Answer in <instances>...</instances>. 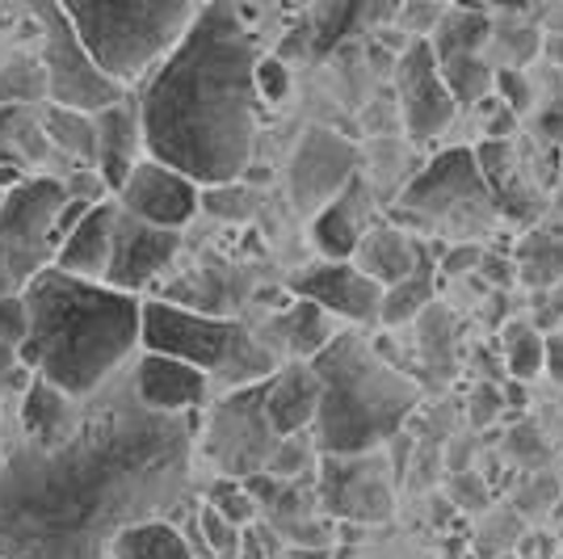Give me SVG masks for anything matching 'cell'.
<instances>
[{
  "label": "cell",
  "instance_id": "cell-9",
  "mask_svg": "<svg viewBox=\"0 0 563 559\" xmlns=\"http://www.w3.org/2000/svg\"><path fill=\"white\" fill-rule=\"evenodd\" d=\"M274 446H278V434L265 417V379L249 387H232L211 408L202 429V454L219 467V475H232V480H249L265 471Z\"/></svg>",
  "mask_w": 563,
  "mask_h": 559
},
{
  "label": "cell",
  "instance_id": "cell-22",
  "mask_svg": "<svg viewBox=\"0 0 563 559\" xmlns=\"http://www.w3.org/2000/svg\"><path fill=\"white\" fill-rule=\"evenodd\" d=\"M332 337H336V328H332L329 311H324L320 304H311V299H295L282 316L269 320L265 346L307 362V358H316V353L324 350Z\"/></svg>",
  "mask_w": 563,
  "mask_h": 559
},
{
  "label": "cell",
  "instance_id": "cell-24",
  "mask_svg": "<svg viewBox=\"0 0 563 559\" xmlns=\"http://www.w3.org/2000/svg\"><path fill=\"white\" fill-rule=\"evenodd\" d=\"M350 261L366 278H375L378 286H391V282H399L412 270V261H417V240H408L396 223H375V228L362 232Z\"/></svg>",
  "mask_w": 563,
  "mask_h": 559
},
{
  "label": "cell",
  "instance_id": "cell-10",
  "mask_svg": "<svg viewBox=\"0 0 563 559\" xmlns=\"http://www.w3.org/2000/svg\"><path fill=\"white\" fill-rule=\"evenodd\" d=\"M316 501L329 517H341V522H357V526L387 522L396 509V496H391V463L383 446L362 454H324Z\"/></svg>",
  "mask_w": 563,
  "mask_h": 559
},
{
  "label": "cell",
  "instance_id": "cell-55",
  "mask_svg": "<svg viewBox=\"0 0 563 559\" xmlns=\"http://www.w3.org/2000/svg\"><path fill=\"white\" fill-rule=\"evenodd\" d=\"M202 4H207V0H202Z\"/></svg>",
  "mask_w": 563,
  "mask_h": 559
},
{
  "label": "cell",
  "instance_id": "cell-31",
  "mask_svg": "<svg viewBox=\"0 0 563 559\" xmlns=\"http://www.w3.org/2000/svg\"><path fill=\"white\" fill-rule=\"evenodd\" d=\"M47 101V72L38 55H13L0 64V106H43Z\"/></svg>",
  "mask_w": 563,
  "mask_h": 559
},
{
  "label": "cell",
  "instance_id": "cell-23",
  "mask_svg": "<svg viewBox=\"0 0 563 559\" xmlns=\"http://www.w3.org/2000/svg\"><path fill=\"white\" fill-rule=\"evenodd\" d=\"M51 156L59 152L43 131V106H0V164L30 173Z\"/></svg>",
  "mask_w": 563,
  "mask_h": 559
},
{
  "label": "cell",
  "instance_id": "cell-1",
  "mask_svg": "<svg viewBox=\"0 0 563 559\" xmlns=\"http://www.w3.org/2000/svg\"><path fill=\"white\" fill-rule=\"evenodd\" d=\"M194 446L189 413H152L131 371L110 374L55 438L0 463V559H110L122 526L186 505Z\"/></svg>",
  "mask_w": 563,
  "mask_h": 559
},
{
  "label": "cell",
  "instance_id": "cell-43",
  "mask_svg": "<svg viewBox=\"0 0 563 559\" xmlns=\"http://www.w3.org/2000/svg\"><path fill=\"white\" fill-rule=\"evenodd\" d=\"M450 501L459 509H484L488 505V484L475 471H454L450 475Z\"/></svg>",
  "mask_w": 563,
  "mask_h": 559
},
{
  "label": "cell",
  "instance_id": "cell-46",
  "mask_svg": "<svg viewBox=\"0 0 563 559\" xmlns=\"http://www.w3.org/2000/svg\"><path fill=\"white\" fill-rule=\"evenodd\" d=\"M517 118L521 114H514V110L500 101V106H496V114L484 122V140H509V135L517 131Z\"/></svg>",
  "mask_w": 563,
  "mask_h": 559
},
{
  "label": "cell",
  "instance_id": "cell-13",
  "mask_svg": "<svg viewBox=\"0 0 563 559\" xmlns=\"http://www.w3.org/2000/svg\"><path fill=\"white\" fill-rule=\"evenodd\" d=\"M198 194H202L198 182H189L186 173H177V168H168V164L147 156L118 186V207L126 210V215H135V219H143V223L181 232L189 219L198 215Z\"/></svg>",
  "mask_w": 563,
  "mask_h": 559
},
{
  "label": "cell",
  "instance_id": "cell-2",
  "mask_svg": "<svg viewBox=\"0 0 563 559\" xmlns=\"http://www.w3.org/2000/svg\"><path fill=\"white\" fill-rule=\"evenodd\" d=\"M257 43L235 0H207L140 94L143 152L198 186L240 182L257 143Z\"/></svg>",
  "mask_w": 563,
  "mask_h": 559
},
{
  "label": "cell",
  "instance_id": "cell-11",
  "mask_svg": "<svg viewBox=\"0 0 563 559\" xmlns=\"http://www.w3.org/2000/svg\"><path fill=\"white\" fill-rule=\"evenodd\" d=\"M396 101H399V122L412 143H429L446 131L459 101L450 97L446 80L438 72V59L429 51V39H412L404 55L396 59Z\"/></svg>",
  "mask_w": 563,
  "mask_h": 559
},
{
  "label": "cell",
  "instance_id": "cell-44",
  "mask_svg": "<svg viewBox=\"0 0 563 559\" xmlns=\"http://www.w3.org/2000/svg\"><path fill=\"white\" fill-rule=\"evenodd\" d=\"M59 182L68 189V198H80V202H101L110 194L97 168H68V177H59Z\"/></svg>",
  "mask_w": 563,
  "mask_h": 559
},
{
  "label": "cell",
  "instance_id": "cell-52",
  "mask_svg": "<svg viewBox=\"0 0 563 559\" xmlns=\"http://www.w3.org/2000/svg\"><path fill=\"white\" fill-rule=\"evenodd\" d=\"M547 55H551V64H555V68H563V34H555V39L547 43Z\"/></svg>",
  "mask_w": 563,
  "mask_h": 559
},
{
  "label": "cell",
  "instance_id": "cell-40",
  "mask_svg": "<svg viewBox=\"0 0 563 559\" xmlns=\"http://www.w3.org/2000/svg\"><path fill=\"white\" fill-rule=\"evenodd\" d=\"M534 127H539L542 140L563 143V68L555 72V80H551V94H547V101L539 106Z\"/></svg>",
  "mask_w": 563,
  "mask_h": 559
},
{
  "label": "cell",
  "instance_id": "cell-42",
  "mask_svg": "<svg viewBox=\"0 0 563 559\" xmlns=\"http://www.w3.org/2000/svg\"><path fill=\"white\" fill-rule=\"evenodd\" d=\"M500 413H505V396H500V387H496V383H479L467 399V420L484 429V425H493Z\"/></svg>",
  "mask_w": 563,
  "mask_h": 559
},
{
  "label": "cell",
  "instance_id": "cell-28",
  "mask_svg": "<svg viewBox=\"0 0 563 559\" xmlns=\"http://www.w3.org/2000/svg\"><path fill=\"white\" fill-rule=\"evenodd\" d=\"M71 413H76V399L64 396V392H55L47 379L30 374V383H25V392H22V429H25V438H34V442L55 438V434H59V429L71 420Z\"/></svg>",
  "mask_w": 563,
  "mask_h": 559
},
{
  "label": "cell",
  "instance_id": "cell-41",
  "mask_svg": "<svg viewBox=\"0 0 563 559\" xmlns=\"http://www.w3.org/2000/svg\"><path fill=\"white\" fill-rule=\"evenodd\" d=\"M253 80H257L261 101H282V97L290 94V72H286V64H282V59H257Z\"/></svg>",
  "mask_w": 563,
  "mask_h": 559
},
{
  "label": "cell",
  "instance_id": "cell-49",
  "mask_svg": "<svg viewBox=\"0 0 563 559\" xmlns=\"http://www.w3.org/2000/svg\"><path fill=\"white\" fill-rule=\"evenodd\" d=\"M479 270L484 274H493L496 282H514L517 278V270H514V261H500V256H479Z\"/></svg>",
  "mask_w": 563,
  "mask_h": 559
},
{
  "label": "cell",
  "instance_id": "cell-39",
  "mask_svg": "<svg viewBox=\"0 0 563 559\" xmlns=\"http://www.w3.org/2000/svg\"><path fill=\"white\" fill-rule=\"evenodd\" d=\"M493 94L514 110V114H530L534 110V89H530V80L514 68H496L493 72Z\"/></svg>",
  "mask_w": 563,
  "mask_h": 559
},
{
  "label": "cell",
  "instance_id": "cell-17",
  "mask_svg": "<svg viewBox=\"0 0 563 559\" xmlns=\"http://www.w3.org/2000/svg\"><path fill=\"white\" fill-rule=\"evenodd\" d=\"M114 215H118V202H110V198L93 202V207L80 215V223H76V228L59 240V244H55L51 265H55V270H64V274H71V278L101 282V274H106V261H110Z\"/></svg>",
  "mask_w": 563,
  "mask_h": 559
},
{
  "label": "cell",
  "instance_id": "cell-14",
  "mask_svg": "<svg viewBox=\"0 0 563 559\" xmlns=\"http://www.w3.org/2000/svg\"><path fill=\"white\" fill-rule=\"evenodd\" d=\"M177 249H181V232L143 223V219H135V215H126V210L118 207L114 235H110V261H106L101 282L114 286V291H131L135 295L161 270H168V261L177 256Z\"/></svg>",
  "mask_w": 563,
  "mask_h": 559
},
{
  "label": "cell",
  "instance_id": "cell-5",
  "mask_svg": "<svg viewBox=\"0 0 563 559\" xmlns=\"http://www.w3.org/2000/svg\"><path fill=\"white\" fill-rule=\"evenodd\" d=\"M93 64L118 85L143 80L194 22V0H55Z\"/></svg>",
  "mask_w": 563,
  "mask_h": 559
},
{
  "label": "cell",
  "instance_id": "cell-19",
  "mask_svg": "<svg viewBox=\"0 0 563 559\" xmlns=\"http://www.w3.org/2000/svg\"><path fill=\"white\" fill-rule=\"evenodd\" d=\"M97 127V161L93 168L101 173V182L110 194H118V186L126 182V173L140 164L143 152V127H140V110L122 97L114 106L97 110L93 114Z\"/></svg>",
  "mask_w": 563,
  "mask_h": 559
},
{
  "label": "cell",
  "instance_id": "cell-53",
  "mask_svg": "<svg viewBox=\"0 0 563 559\" xmlns=\"http://www.w3.org/2000/svg\"><path fill=\"white\" fill-rule=\"evenodd\" d=\"M4 194H9V189H0V202H4Z\"/></svg>",
  "mask_w": 563,
  "mask_h": 559
},
{
  "label": "cell",
  "instance_id": "cell-38",
  "mask_svg": "<svg viewBox=\"0 0 563 559\" xmlns=\"http://www.w3.org/2000/svg\"><path fill=\"white\" fill-rule=\"evenodd\" d=\"M198 207L214 210L219 219H244V215L253 210V198H249V189L244 186L223 182V186H211L207 194H198Z\"/></svg>",
  "mask_w": 563,
  "mask_h": 559
},
{
  "label": "cell",
  "instance_id": "cell-33",
  "mask_svg": "<svg viewBox=\"0 0 563 559\" xmlns=\"http://www.w3.org/2000/svg\"><path fill=\"white\" fill-rule=\"evenodd\" d=\"M438 72L446 80L450 97L463 101H484L493 94V68L484 64V55H454V59H438Z\"/></svg>",
  "mask_w": 563,
  "mask_h": 559
},
{
  "label": "cell",
  "instance_id": "cell-12",
  "mask_svg": "<svg viewBox=\"0 0 563 559\" xmlns=\"http://www.w3.org/2000/svg\"><path fill=\"white\" fill-rule=\"evenodd\" d=\"M353 177H357V147L336 131L311 127L290 156L286 186H290V202L299 215H316L350 186Z\"/></svg>",
  "mask_w": 563,
  "mask_h": 559
},
{
  "label": "cell",
  "instance_id": "cell-6",
  "mask_svg": "<svg viewBox=\"0 0 563 559\" xmlns=\"http://www.w3.org/2000/svg\"><path fill=\"white\" fill-rule=\"evenodd\" d=\"M140 346L152 353L181 358L189 366H198L211 383L219 379L228 387L261 383L278 366L274 350L253 332H244V325H235L228 316H211V311L165 304V299L140 307Z\"/></svg>",
  "mask_w": 563,
  "mask_h": 559
},
{
  "label": "cell",
  "instance_id": "cell-25",
  "mask_svg": "<svg viewBox=\"0 0 563 559\" xmlns=\"http://www.w3.org/2000/svg\"><path fill=\"white\" fill-rule=\"evenodd\" d=\"M110 559H198L194 542L181 535L173 517H147L135 526H122L110 542Z\"/></svg>",
  "mask_w": 563,
  "mask_h": 559
},
{
  "label": "cell",
  "instance_id": "cell-18",
  "mask_svg": "<svg viewBox=\"0 0 563 559\" xmlns=\"http://www.w3.org/2000/svg\"><path fill=\"white\" fill-rule=\"evenodd\" d=\"M366 228H371V189L362 177H353L332 202L311 215V244L329 261H350Z\"/></svg>",
  "mask_w": 563,
  "mask_h": 559
},
{
  "label": "cell",
  "instance_id": "cell-7",
  "mask_svg": "<svg viewBox=\"0 0 563 559\" xmlns=\"http://www.w3.org/2000/svg\"><path fill=\"white\" fill-rule=\"evenodd\" d=\"M496 198L475 152L467 147H450L442 156L424 164L421 173L404 186L399 202L391 207V219H404L408 228H429L454 240H475L479 232H488L496 223Z\"/></svg>",
  "mask_w": 563,
  "mask_h": 559
},
{
  "label": "cell",
  "instance_id": "cell-54",
  "mask_svg": "<svg viewBox=\"0 0 563 559\" xmlns=\"http://www.w3.org/2000/svg\"><path fill=\"white\" fill-rule=\"evenodd\" d=\"M207 559H214V556H207Z\"/></svg>",
  "mask_w": 563,
  "mask_h": 559
},
{
  "label": "cell",
  "instance_id": "cell-47",
  "mask_svg": "<svg viewBox=\"0 0 563 559\" xmlns=\"http://www.w3.org/2000/svg\"><path fill=\"white\" fill-rule=\"evenodd\" d=\"M408 0H366V25H391Z\"/></svg>",
  "mask_w": 563,
  "mask_h": 559
},
{
  "label": "cell",
  "instance_id": "cell-30",
  "mask_svg": "<svg viewBox=\"0 0 563 559\" xmlns=\"http://www.w3.org/2000/svg\"><path fill=\"white\" fill-rule=\"evenodd\" d=\"M514 270L530 286H551L563 278V232H530L514 256Z\"/></svg>",
  "mask_w": 563,
  "mask_h": 559
},
{
  "label": "cell",
  "instance_id": "cell-29",
  "mask_svg": "<svg viewBox=\"0 0 563 559\" xmlns=\"http://www.w3.org/2000/svg\"><path fill=\"white\" fill-rule=\"evenodd\" d=\"M25 337V307L22 295H9L0 299V396H22L25 383H30V371L18 362V346Z\"/></svg>",
  "mask_w": 563,
  "mask_h": 559
},
{
  "label": "cell",
  "instance_id": "cell-26",
  "mask_svg": "<svg viewBox=\"0 0 563 559\" xmlns=\"http://www.w3.org/2000/svg\"><path fill=\"white\" fill-rule=\"evenodd\" d=\"M366 25V0H316L307 25L295 34L311 55H329Z\"/></svg>",
  "mask_w": 563,
  "mask_h": 559
},
{
  "label": "cell",
  "instance_id": "cell-34",
  "mask_svg": "<svg viewBox=\"0 0 563 559\" xmlns=\"http://www.w3.org/2000/svg\"><path fill=\"white\" fill-rule=\"evenodd\" d=\"M198 556H214V559H235V547H240V530L244 526H232L223 513H214L211 505H202L198 517Z\"/></svg>",
  "mask_w": 563,
  "mask_h": 559
},
{
  "label": "cell",
  "instance_id": "cell-37",
  "mask_svg": "<svg viewBox=\"0 0 563 559\" xmlns=\"http://www.w3.org/2000/svg\"><path fill=\"white\" fill-rule=\"evenodd\" d=\"M43 265H51L47 256H34V253H25V249H13V244L0 240V299L22 295L25 282L34 278Z\"/></svg>",
  "mask_w": 563,
  "mask_h": 559
},
{
  "label": "cell",
  "instance_id": "cell-35",
  "mask_svg": "<svg viewBox=\"0 0 563 559\" xmlns=\"http://www.w3.org/2000/svg\"><path fill=\"white\" fill-rule=\"evenodd\" d=\"M207 505H211L214 513H223L232 526H253V517H257V501L249 496V489H244V480H232V475H219L211 484V492H207Z\"/></svg>",
  "mask_w": 563,
  "mask_h": 559
},
{
  "label": "cell",
  "instance_id": "cell-51",
  "mask_svg": "<svg viewBox=\"0 0 563 559\" xmlns=\"http://www.w3.org/2000/svg\"><path fill=\"white\" fill-rule=\"evenodd\" d=\"M22 177H30V173H22V168H13V164H0V189H13Z\"/></svg>",
  "mask_w": 563,
  "mask_h": 559
},
{
  "label": "cell",
  "instance_id": "cell-50",
  "mask_svg": "<svg viewBox=\"0 0 563 559\" xmlns=\"http://www.w3.org/2000/svg\"><path fill=\"white\" fill-rule=\"evenodd\" d=\"M274 559H332V547H286Z\"/></svg>",
  "mask_w": 563,
  "mask_h": 559
},
{
  "label": "cell",
  "instance_id": "cell-36",
  "mask_svg": "<svg viewBox=\"0 0 563 559\" xmlns=\"http://www.w3.org/2000/svg\"><path fill=\"white\" fill-rule=\"evenodd\" d=\"M311 459H316L311 434H286V438H278V446H274L265 471H269L274 480H299L307 467H311Z\"/></svg>",
  "mask_w": 563,
  "mask_h": 559
},
{
  "label": "cell",
  "instance_id": "cell-3",
  "mask_svg": "<svg viewBox=\"0 0 563 559\" xmlns=\"http://www.w3.org/2000/svg\"><path fill=\"white\" fill-rule=\"evenodd\" d=\"M22 307L25 337L18 362L71 399L93 396L140 346L143 299L106 282L71 278L43 265L25 282Z\"/></svg>",
  "mask_w": 563,
  "mask_h": 559
},
{
  "label": "cell",
  "instance_id": "cell-45",
  "mask_svg": "<svg viewBox=\"0 0 563 559\" xmlns=\"http://www.w3.org/2000/svg\"><path fill=\"white\" fill-rule=\"evenodd\" d=\"M479 256H484V244H475V240H454L446 253L438 256V265H442V274L459 278V274H467V270L479 265Z\"/></svg>",
  "mask_w": 563,
  "mask_h": 559
},
{
  "label": "cell",
  "instance_id": "cell-32",
  "mask_svg": "<svg viewBox=\"0 0 563 559\" xmlns=\"http://www.w3.org/2000/svg\"><path fill=\"white\" fill-rule=\"evenodd\" d=\"M500 353H505V371H509L514 383H526V379L542 374V337L530 320H514V325H505Z\"/></svg>",
  "mask_w": 563,
  "mask_h": 559
},
{
  "label": "cell",
  "instance_id": "cell-15",
  "mask_svg": "<svg viewBox=\"0 0 563 559\" xmlns=\"http://www.w3.org/2000/svg\"><path fill=\"white\" fill-rule=\"evenodd\" d=\"M290 295L311 299L329 316H341V320H353V325H378V307H383V286L375 278H366L353 261L307 265L290 278Z\"/></svg>",
  "mask_w": 563,
  "mask_h": 559
},
{
  "label": "cell",
  "instance_id": "cell-21",
  "mask_svg": "<svg viewBox=\"0 0 563 559\" xmlns=\"http://www.w3.org/2000/svg\"><path fill=\"white\" fill-rule=\"evenodd\" d=\"M438 295V253L429 249V240H417V261L399 282L383 286V307H378V325H412L424 307Z\"/></svg>",
  "mask_w": 563,
  "mask_h": 559
},
{
  "label": "cell",
  "instance_id": "cell-8",
  "mask_svg": "<svg viewBox=\"0 0 563 559\" xmlns=\"http://www.w3.org/2000/svg\"><path fill=\"white\" fill-rule=\"evenodd\" d=\"M30 9H34L38 30H43L38 64L47 72V101L80 110V114H97V110H106V106L126 97V89L118 85L114 76H106L93 64V55L76 39V30H71V22L64 18V9L55 0H30Z\"/></svg>",
  "mask_w": 563,
  "mask_h": 559
},
{
  "label": "cell",
  "instance_id": "cell-4",
  "mask_svg": "<svg viewBox=\"0 0 563 559\" xmlns=\"http://www.w3.org/2000/svg\"><path fill=\"white\" fill-rule=\"evenodd\" d=\"M320 379V404L311 417V442L320 454H362L404 434L421 404L417 379L391 366L357 332H336L316 358H307Z\"/></svg>",
  "mask_w": 563,
  "mask_h": 559
},
{
  "label": "cell",
  "instance_id": "cell-20",
  "mask_svg": "<svg viewBox=\"0 0 563 559\" xmlns=\"http://www.w3.org/2000/svg\"><path fill=\"white\" fill-rule=\"evenodd\" d=\"M320 404V379L311 371V362H286L274 366V374L265 379V417L274 425V434H307L311 417Z\"/></svg>",
  "mask_w": 563,
  "mask_h": 559
},
{
  "label": "cell",
  "instance_id": "cell-16",
  "mask_svg": "<svg viewBox=\"0 0 563 559\" xmlns=\"http://www.w3.org/2000/svg\"><path fill=\"white\" fill-rule=\"evenodd\" d=\"M131 383L140 404L152 413H194L211 396V379L198 366L152 350H143V358L131 366Z\"/></svg>",
  "mask_w": 563,
  "mask_h": 559
},
{
  "label": "cell",
  "instance_id": "cell-27",
  "mask_svg": "<svg viewBox=\"0 0 563 559\" xmlns=\"http://www.w3.org/2000/svg\"><path fill=\"white\" fill-rule=\"evenodd\" d=\"M43 131H47L51 147H55L71 168H93V161H97L93 114H80V110H68V106L43 101Z\"/></svg>",
  "mask_w": 563,
  "mask_h": 559
},
{
  "label": "cell",
  "instance_id": "cell-48",
  "mask_svg": "<svg viewBox=\"0 0 563 559\" xmlns=\"http://www.w3.org/2000/svg\"><path fill=\"white\" fill-rule=\"evenodd\" d=\"M542 371H551V379L563 383V337L542 341Z\"/></svg>",
  "mask_w": 563,
  "mask_h": 559
}]
</instances>
